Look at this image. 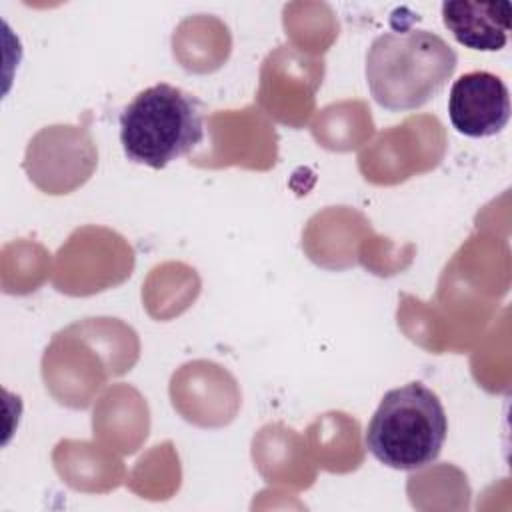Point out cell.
Returning <instances> with one entry per match:
<instances>
[{
  "label": "cell",
  "mask_w": 512,
  "mask_h": 512,
  "mask_svg": "<svg viewBox=\"0 0 512 512\" xmlns=\"http://www.w3.org/2000/svg\"><path fill=\"white\" fill-rule=\"evenodd\" d=\"M458 66L454 48L422 28H392L366 52V84L378 106L390 112L422 108L442 92Z\"/></svg>",
  "instance_id": "obj_1"
},
{
  "label": "cell",
  "mask_w": 512,
  "mask_h": 512,
  "mask_svg": "<svg viewBox=\"0 0 512 512\" xmlns=\"http://www.w3.org/2000/svg\"><path fill=\"white\" fill-rule=\"evenodd\" d=\"M202 140V104L178 86L166 82L148 86L120 112V144L134 164L162 170L190 154Z\"/></svg>",
  "instance_id": "obj_2"
},
{
  "label": "cell",
  "mask_w": 512,
  "mask_h": 512,
  "mask_svg": "<svg viewBox=\"0 0 512 512\" xmlns=\"http://www.w3.org/2000/svg\"><path fill=\"white\" fill-rule=\"evenodd\" d=\"M446 434L448 416L438 394L422 382H408L382 396L364 444L380 464L410 472L440 456Z\"/></svg>",
  "instance_id": "obj_3"
},
{
  "label": "cell",
  "mask_w": 512,
  "mask_h": 512,
  "mask_svg": "<svg viewBox=\"0 0 512 512\" xmlns=\"http://www.w3.org/2000/svg\"><path fill=\"white\" fill-rule=\"evenodd\" d=\"M448 116L456 132L468 138L496 136L510 120L508 86L492 72H466L450 88Z\"/></svg>",
  "instance_id": "obj_4"
},
{
  "label": "cell",
  "mask_w": 512,
  "mask_h": 512,
  "mask_svg": "<svg viewBox=\"0 0 512 512\" xmlns=\"http://www.w3.org/2000/svg\"><path fill=\"white\" fill-rule=\"evenodd\" d=\"M442 24L458 44L478 52H498L508 42L510 2L446 0L442 2Z\"/></svg>",
  "instance_id": "obj_5"
}]
</instances>
